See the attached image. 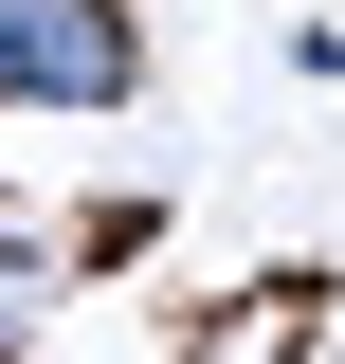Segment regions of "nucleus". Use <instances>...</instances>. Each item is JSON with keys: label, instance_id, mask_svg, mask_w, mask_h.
<instances>
[{"label": "nucleus", "instance_id": "1", "mask_svg": "<svg viewBox=\"0 0 345 364\" xmlns=\"http://www.w3.org/2000/svg\"><path fill=\"white\" fill-rule=\"evenodd\" d=\"M146 91V0H0V109L18 128H109Z\"/></svg>", "mask_w": 345, "mask_h": 364}, {"label": "nucleus", "instance_id": "2", "mask_svg": "<svg viewBox=\"0 0 345 364\" xmlns=\"http://www.w3.org/2000/svg\"><path fill=\"white\" fill-rule=\"evenodd\" d=\"M37 310H55V255H37V237H18V219H0V364L37 346Z\"/></svg>", "mask_w": 345, "mask_h": 364}]
</instances>
